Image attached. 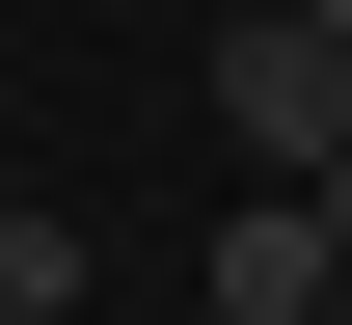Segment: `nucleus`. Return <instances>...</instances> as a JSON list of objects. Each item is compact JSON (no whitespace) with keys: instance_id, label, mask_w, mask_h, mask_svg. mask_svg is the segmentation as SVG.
Wrapping results in <instances>:
<instances>
[{"instance_id":"1","label":"nucleus","mask_w":352,"mask_h":325,"mask_svg":"<svg viewBox=\"0 0 352 325\" xmlns=\"http://www.w3.org/2000/svg\"><path fill=\"white\" fill-rule=\"evenodd\" d=\"M352 136V27H271V0H217V163L244 190H298Z\"/></svg>"},{"instance_id":"2","label":"nucleus","mask_w":352,"mask_h":325,"mask_svg":"<svg viewBox=\"0 0 352 325\" xmlns=\"http://www.w3.org/2000/svg\"><path fill=\"white\" fill-rule=\"evenodd\" d=\"M352 271H325V217L298 190H217V325H325Z\"/></svg>"},{"instance_id":"3","label":"nucleus","mask_w":352,"mask_h":325,"mask_svg":"<svg viewBox=\"0 0 352 325\" xmlns=\"http://www.w3.org/2000/svg\"><path fill=\"white\" fill-rule=\"evenodd\" d=\"M0 325H82V217L54 190H0Z\"/></svg>"},{"instance_id":"4","label":"nucleus","mask_w":352,"mask_h":325,"mask_svg":"<svg viewBox=\"0 0 352 325\" xmlns=\"http://www.w3.org/2000/svg\"><path fill=\"white\" fill-rule=\"evenodd\" d=\"M298 217H325V271H352V136H325V163H298Z\"/></svg>"},{"instance_id":"5","label":"nucleus","mask_w":352,"mask_h":325,"mask_svg":"<svg viewBox=\"0 0 352 325\" xmlns=\"http://www.w3.org/2000/svg\"><path fill=\"white\" fill-rule=\"evenodd\" d=\"M271 27H352V0H271Z\"/></svg>"},{"instance_id":"6","label":"nucleus","mask_w":352,"mask_h":325,"mask_svg":"<svg viewBox=\"0 0 352 325\" xmlns=\"http://www.w3.org/2000/svg\"><path fill=\"white\" fill-rule=\"evenodd\" d=\"M325 325H352V298H325Z\"/></svg>"}]
</instances>
